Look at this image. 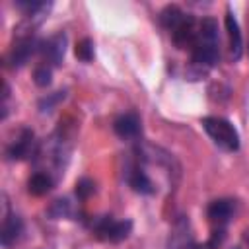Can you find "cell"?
<instances>
[{
  "label": "cell",
  "instance_id": "obj_17",
  "mask_svg": "<svg viewBox=\"0 0 249 249\" xmlns=\"http://www.w3.org/2000/svg\"><path fill=\"white\" fill-rule=\"evenodd\" d=\"M189 249H206V247H200V245H191Z\"/></svg>",
  "mask_w": 249,
  "mask_h": 249
},
{
  "label": "cell",
  "instance_id": "obj_2",
  "mask_svg": "<svg viewBox=\"0 0 249 249\" xmlns=\"http://www.w3.org/2000/svg\"><path fill=\"white\" fill-rule=\"evenodd\" d=\"M202 128L206 130V134L212 138V142L218 148H222L226 152H235L239 148V134L228 119L204 117L202 119Z\"/></svg>",
  "mask_w": 249,
  "mask_h": 249
},
{
  "label": "cell",
  "instance_id": "obj_6",
  "mask_svg": "<svg viewBox=\"0 0 249 249\" xmlns=\"http://www.w3.org/2000/svg\"><path fill=\"white\" fill-rule=\"evenodd\" d=\"M233 212H235V202L230 200V198L212 200L210 206H208V210H206L208 220H210L214 226H218V228H224V226L231 220Z\"/></svg>",
  "mask_w": 249,
  "mask_h": 249
},
{
  "label": "cell",
  "instance_id": "obj_16",
  "mask_svg": "<svg viewBox=\"0 0 249 249\" xmlns=\"http://www.w3.org/2000/svg\"><path fill=\"white\" fill-rule=\"evenodd\" d=\"M91 193H93V183H91L89 179L78 181V185H76V195H78L80 198H88Z\"/></svg>",
  "mask_w": 249,
  "mask_h": 249
},
{
  "label": "cell",
  "instance_id": "obj_4",
  "mask_svg": "<svg viewBox=\"0 0 249 249\" xmlns=\"http://www.w3.org/2000/svg\"><path fill=\"white\" fill-rule=\"evenodd\" d=\"M39 47H41V43L35 41L33 33H19L16 43H14V47H12V51H10V64L14 68L23 66L29 60V56L35 51H39Z\"/></svg>",
  "mask_w": 249,
  "mask_h": 249
},
{
  "label": "cell",
  "instance_id": "obj_3",
  "mask_svg": "<svg viewBox=\"0 0 249 249\" xmlns=\"http://www.w3.org/2000/svg\"><path fill=\"white\" fill-rule=\"evenodd\" d=\"M91 230H93L95 237H99L103 241L117 243V241H123L128 237L132 224H130V220H115L111 216H103V218H97L93 222Z\"/></svg>",
  "mask_w": 249,
  "mask_h": 249
},
{
  "label": "cell",
  "instance_id": "obj_13",
  "mask_svg": "<svg viewBox=\"0 0 249 249\" xmlns=\"http://www.w3.org/2000/svg\"><path fill=\"white\" fill-rule=\"evenodd\" d=\"M185 12H181L177 6H167V8H163L161 10V14H160V19H161V25L165 27V29H169V31H173L183 19H185Z\"/></svg>",
  "mask_w": 249,
  "mask_h": 249
},
{
  "label": "cell",
  "instance_id": "obj_11",
  "mask_svg": "<svg viewBox=\"0 0 249 249\" xmlns=\"http://www.w3.org/2000/svg\"><path fill=\"white\" fill-rule=\"evenodd\" d=\"M113 128H115V132H117L121 138H138V134H140V130H142L140 119H138V115H134V113H124V115H121V117L115 121Z\"/></svg>",
  "mask_w": 249,
  "mask_h": 249
},
{
  "label": "cell",
  "instance_id": "obj_10",
  "mask_svg": "<svg viewBox=\"0 0 249 249\" xmlns=\"http://www.w3.org/2000/svg\"><path fill=\"white\" fill-rule=\"evenodd\" d=\"M33 152V132L23 128L21 134L8 146V158L10 160H23Z\"/></svg>",
  "mask_w": 249,
  "mask_h": 249
},
{
  "label": "cell",
  "instance_id": "obj_15",
  "mask_svg": "<svg viewBox=\"0 0 249 249\" xmlns=\"http://www.w3.org/2000/svg\"><path fill=\"white\" fill-rule=\"evenodd\" d=\"M33 80H35V84L41 86V88L49 86V84H51V66H49V64H39V66L35 68V72H33Z\"/></svg>",
  "mask_w": 249,
  "mask_h": 249
},
{
  "label": "cell",
  "instance_id": "obj_5",
  "mask_svg": "<svg viewBox=\"0 0 249 249\" xmlns=\"http://www.w3.org/2000/svg\"><path fill=\"white\" fill-rule=\"evenodd\" d=\"M64 51H66V35L64 33H56L51 39H47L45 43H41L39 53L43 56V64H60V60L64 58Z\"/></svg>",
  "mask_w": 249,
  "mask_h": 249
},
{
  "label": "cell",
  "instance_id": "obj_14",
  "mask_svg": "<svg viewBox=\"0 0 249 249\" xmlns=\"http://www.w3.org/2000/svg\"><path fill=\"white\" fill-rule=\"evenodd\" d=\"M76 56L82 60V62H89L93 58V43L89 39H82L76 43V49H74Z\"/></svg>",
  "mask_w": 249,
  "mask_h": 249
},
{
  "label": "cell",
  "instance_id": "obj_12",
  "mask_svg": "<svg viewBox=\"0 0 249 249\" xmlns=\"http://www.w3.org/2000/svg\"><path fill=\"white\" fill-rule=\"evenodd\" d=\"M53 185H54L53 175H49V173H45V171H37V173H33V175L29 177V181H27V191H29L31 195H35V196H41V195H47V193L53 189Z\"/></svg>",
  "mask_w": 249,
  "mask_h": 249
},
{
  "label": "cell",
  "instance_id": "obj_1",
  "mask_svg": "<svg viewBox=\"0 0 249 249\" xmlns=\"http://www.w3.org/2000/svg\"><path fill=\"white\" fill-rule=\"evenodd\" d=\"M193 64L200 68H210L220 58V35L218 21L214 18H202L196 25V33L191 45Z\"/></svg>",
  "mask_w": 249,
  "mask_h": 249
},
{
  "label": "cell",
  "instance_id": "obj_8",
  "mask_svg": "<svg viewBox=\"0 0 249 249\" xmlns=\"http://www.w3.org/2000/svg\"><path fill=\"white\" fill-rule=\"evenodd\" d=\"M126 179H128V185L140 195H154L156 193V183L150 179V175L144 171V167H140V163H134L128 169Z\"/></svg>",
  "mask_w": 249,
  "mask_h": 249
},
{
  "label": "cell",
  "instance_id": "obj_7",
  "mask_svg": "<svg viewBox=\"0 0 249 249\" xmlns=\"http://www.w3.org/2000/svg\"><path fill=\"white\" fill-rule=\"evenodd\" d=\"M23 231V222L19 216L16 214H8L4 210V218H2V230H0V239L4 247H10L12 243H16L19 239Z\"/></svg>",
  "mask_w": 249,
  "mask_h": 249
},
{
  "label": "cell",
  "instance_id": "obj_9",
  "mask_svg": "<svg viewBox=\"0 0 249 249\" xmlns=\"http://www.w3.org/2000/svg\"><path fill=\"white\" fill-rule=\"evenodd\" d=\"M226 31H228V41H230V58L237 60L243 51V39H241L237 19L233 18V14L230 10L226 12Z\"/></svg>",
  "mask_w": 249,
  "mask_h": 249
},
{
  "label": "cell",
  "instance_id": "obj_18",
  "mask_svg": "<svg viewBox=\"0 0 249 249\" xmlns=\"http://www.w3.org/2000/svg\"><path fill=\"white\" fill-rule=\"evenodd\" d=\"M245 241H247V245H249V231H247V235H245Z\"/></svg>",
  "mask_w": 249,
  "mask_h": 249
}]
</instances>
